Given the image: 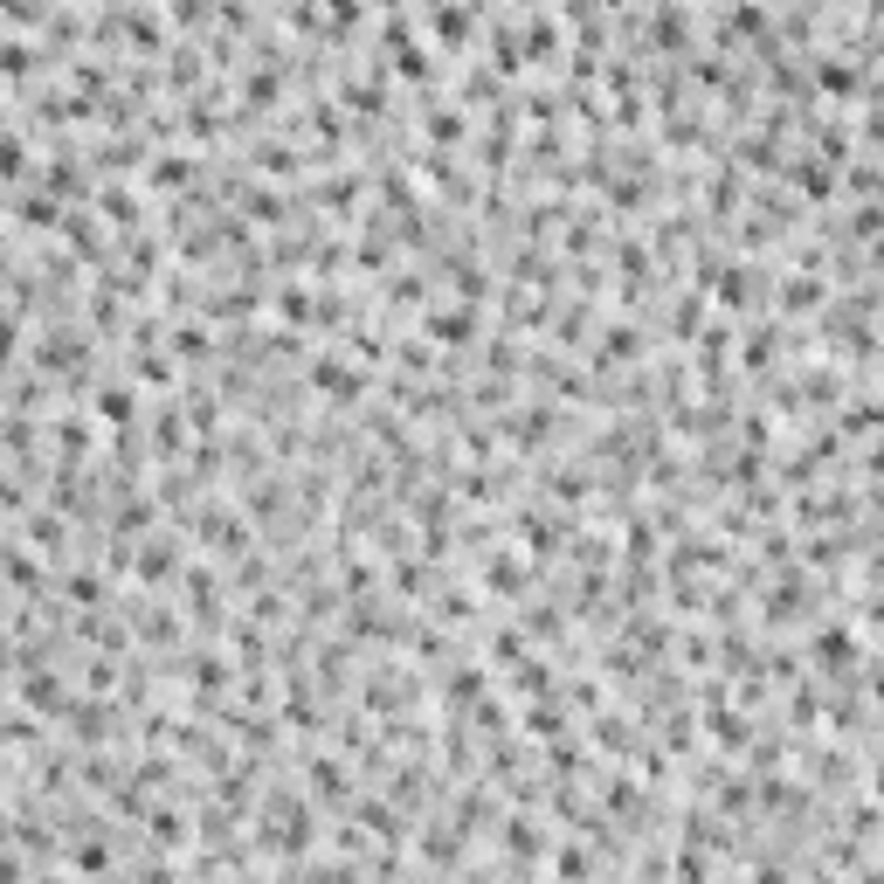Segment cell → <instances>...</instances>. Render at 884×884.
I'll list each match as a JSON object with an SVG mask.
<instances>
[{
    "label": "cell",
    "instance_id": "cell-1",
    "mask_svg": "<svg viewBox=\"0 0 884 884\" xmlns=\"http://www.w3.org/2000/svg\"><path fill=\"white\" fill-rule=\"evenodd\" d=\"M131 574L145 580V588H159V580H180L187 560H180V539H145L139 560H131Z\"/></svg>",
    "mask_w": 884,
    "mask_h": 884
},
{
    "label": "cell",
    "instance_id": "cell-2",
    "mask_svg": "<svg viewBox=\"0 0 884 884\" xmlns=\"http://www.w3.org/2000/svg\"><path fill=\"white\" fill-rule=\"evenodd\" d=\"M808 650H816V670H850V664H871V656H863L857 650V636L850 629H843V623H830V629H816V643H808Z\"/></svg>",
    "mask_w": 884,
    "mask_h": 884
},
{
    "label": "cell",
    "instance_id": "cell-3",
    "mask_svg": "<svg viewBox=\"0 0 884 884\" xmlns=\"http://www.w3.org/2000/svg\"><path fill=\"white\" fill-rule=\"evenodd\" d=\"M22 699H28V712H69V684L55 670H42V664H22Z\"/></svg>",
    "mask_w": 884,
    "mask_h": 884
},
{
    "label": "cell",
    "instance_id": "cell-4",
    "mask_svg": "<svg viewBox=\"0 0 884 884\" xmlns=\"http://www.w3.org/2000/svg\"><path fill=\"white\" fill-rule=\"evenodd\" d=\"M305 787H311V802H332V808H353V781H346V760L338 754H318L311 767H305Z\"/></svg>",
    "mask_w": 884,
    "mask_h": 884
},
{
    "label": "cell",
    "instance_id": "cell-5",
    "mask_svg": "<svg viewBox=\"0 0 884 884\" xmlns=\"http://www.w3.org/2000/svg\"><path fill=\"white\" fill-rule=\"evenodd\" d=\"M311 387L325 394V401H338V408L360 401V373H353L346 360H311Z\"/></svg>",
    "mask_w": 884,
    "mask_h": 884
},
{
    "label": "cell",
    "instance_id": "cell-6",
    "mask_svg": "<svg viewBox=\"0 0 884 884\" xmlns=\"http://www.w3.org/2000/svg\"><path fill=\"white\" fill-rule=\"evenodd\" d=\"M705 732H712L719 746H732V754H740V746H754V726H746L726 699H712V705H705Z\"/></svg>",
    "mask_w": 884,
    "mask_h": 884
},
{
    "label": "cell",
    "instance_id": "cell-7",
    "mask_svg": "<svg viewBox=\"0 0 884 884\" xmlns=\"http://www.w3.org/2000/svg\"><path fill=\"white\" fill-rule=\"evenodd\" d=\"M111 719H118V712H111L104 699H84V705H69V732H77L84 746H98V740H111Z\"/></svg>",
    "mask_w": 884,
    "mask_h": 884
},
{
    "label": "cell",
    "instance_id": "cell-8",
    "mask_svg": "<svg viewBox=\"0 0 884 884\" xmlns=\"http://www.w3.org/2000/svg\"><path fill=\"white\" fill-rule=\"evenodd\" d=\"M145 836H153L159 850H180V843L194 836V830H187V816H180V808H166V802H159V808H145Z\"/></svg>",
    "mask_w": 884,
    "mask_h": 884
},
{
    "label": "cell",
    "instance_id": "cell-9",
    "mask_svg": "<svg viewBox=\"0 0 884 884\" xmlns=\"http://www.w3.org/2000/svg\"><path fill=\"white\" fill-rule=\"evenodd\" d=\"M353 816L367 822V836H381V843H401L408 830H401V808L394 802H353Z\"/></svg>",
    "mask_w": 884,
    "mask_h": 884
},
{
    "label": "cell",
    "instance_id": "cell-10",
    "mask_svg": "<svg viewBox=\"0 0 884 884\" xmlns=\"http://www.w3.org/2000/svg\"><path fill=\"white\" fill-rule=\"evenodd\" d=\"M187 608L201 615V623H215V608H221V580L208 567H187Z\"/></svg>",
    "mask_w": 884,
    "mask_h": 884
},
{
    "label": "cell",
    "instance_id": "cell-11",
    "mask_svg": "<svg viewBox=\"0 0 884 884\" xmlns=\"http://www.w3.org/2000/svg\"><path fill=\"white\" fill-rule=\"evenodd\" d=\"M14 215H22V229H63V201H49V187L42 194H22Z\"/></svg>",
    "mask_w": 884,
    "mask_h": 884
},
{
    "label": "cell",
    "instance_id": "cell-12",
    "mask_svg": "<svg viewBox=\"0 0 884 884\" xmlns=\"http://www.w3.org/2000/svg\"><path fill=\"white\" fill-rule=\"evenodd\" d=\"M504 850H512V863H518V871H533V863H539V830H533V822H504Z\"/></svg>",
    "mask_w": 884,
    "mask_h": 884
},
{
    "label": "cell",
    "instance_id": "cell-13",
    "mask_svg": "<svg viewBox=\"0 0 884 884\" xmlns=\"http://www.w3.org/2000/svg\"><path fill=\"white\" fill-rule=\"evenodd\" d=\"M795 187L808 201H830L836 194V166H822V159H795Z\"/></svg>",
    "mask_w": 884,
    "mask_h": 884
},
{
    "label": "cell",
    "instance_id": "cell-14",
    "mask_svg": "<svg viewBox=\"0 0 884 884\" xmlns=\"http://www.w3.org/2000/svg\"><path fill=\"white\" fill-rule=\"evenodd\" d=\"M470 325H477L470 311H428V338L436 346H470Z\"/></svg>",
    "mask_w": 884,
    "mask_h": 884
},
{
    "label": "cell",
    "instance_id": "cell-15",
    "mask_svg": "<svg viewBox=\"0 0 884 884\" xmlns=\"http://www.w3.org/2000/svg\"><path fill=\"white\" fill-rule=\"evenodd\" d=\"M90 408H98L104 422H118V428H125V422H131V408H139V401H131V387H125V381H111V387H98V394H90Z\"/></svg>",
    "mask_w": 884,
    "mask_h": 884
},
{
    "label": "cell",
    "instance_id": "cell-16",
    "mask_svg": "<svg viewBox=\"0 0 884 884\" xmlns=\"http://www.w3.org/2000/svg\"><path fill=\"white\" fill-rule=\"evenodd\" d=\"M443 699H449V705H457V712H463V705H477V699H484V670H477V664H463V670H449V684H443Z\"/></svg>",
    "mask_w": 884,
    "mask_h": 884
},
{
    "label": "cell",
    "instance_id": "cell-17",
    "mask_svg": "<svg viewBox=\"0 0 884 884\" xmlns=\"http://www.w3.org/2000/svg\"><path fill=\"white\" fill-rule=\"evenodd\" d=\"M153 436H159V457H166V463H174V457H180V449H187V415H180V408H166V415L153 422Z\"/></svg>",
    "mask_w": 884,
    "mask_h": 884
},
{
    "label": "cell",
    "instance_id": "cell-18",
    "mask_svg": "<svg viewBox=\"0 0 884 884\" xmlns=\"http://www.w3.org/2000/svg\"><path fill=\"white\" fill-rule=\"evenodd\" d=\"M145 180H153V187H187V180H194V159H187V153H159Z\"/></svg>",
    "mask_w": 884,
    "mask_h": 884
},
{
    "label": "cell",
    "instance_id": "cell-19",
    "mask_svg": "<svg viewBox=\"0 0 884 884\" xmlns=\"http://www.w3.org/2000/svg\"><path fill=\"white\" fill-rule=\"evenodd\" d=\"M0 746H42V726H35V712H14V719H0Z\"/></svg>",
    "mask_w": 884,
    "mask_h": 884
},
{
    "label": "cell",
    "instance_id": "cell-20",
    "mask_svg": "<svg viewBox=\"0 0 884 884\" xmlns=\"http://www.w3.org/2000/svg\"><path fill=\"white\" fill-rule=\"evenodd\" d=\"M547 863H553V871H560V877H588V871H594V857H588V850H580V843H560V850H553Z\"/></svg>",
    "mask_w": 884,
    "mask_h": 884
},
{
    "label": "cell",
    "instance_id": "cell-21",
    "mask_svg": "<svg viewBox=\"0 0 884 884\" xmlns=\"http://www.w3.org/2000/svg\"><path fill=\"white\" fill-rule=\"evenodd\" d=\"M781 305H787V311L822 305V284H816V277H795V284H781Z\"/></svg>",
    "mask_w": 884,
    "mask_h": 884
},
{
    "label": "cell",
    "instance_id": "cell-22",
    "mask_svg": "<svg viewBox=\"0 0 884 884\" xmlns=\"http://www.w3.org/2000/svg\"><path fill=\"white\" fill-rule=\"evenodd\" d=\"M63 588H69V601H84V608H98V601H104V580L90 574V567H77V574L63 580Z\"/></svg>",
    "mask_w": 884,
    "mask_h": 884
},
{
    "label": "cell",
    "instance_id": "cell-23",
    "mask_svg": "<svg viewBox=\"0 0 884 884\" xmlns=\"http://www.w3.org/2000/svg\"><path fill=\"white\" fill-rule=\"evenodd\" d=\"M28 533H35V547H55V553H63V539H69L55 512H35V518H28Z\"/></svg>",
    "mask_w": 884,
    "mask_h": 884
},
{
    "label": "cell",
    "instance_id": "cell-24",
    "mask_svg": "<svg viewBox=\"0 0 884 884\" xmlns=\"http://www.w3.org/2000/svg\"><path fill=\"white\" fill-rule=\"evenodd\" d=\"M69 863H77V871H111L118 857H111L104 843H77V850H69Z\"/></svg>",
    "mask_w": 884,
    "mask_h": 884
},
{
    "label": "cell",
    "instance_id": "cell-25",
    "mask_svg": "<svg viewBox=\"0 0 884 884\" xmlns=\"http://www.w3.org/2000/svg\"><path fill=\"white\" fill-rule=\"evenodd\" d=\"M22 159H28V145L8 131V139H0V180H22Z\"/></svg>",
    "mask_w": 884,
    "mask_h": 884
},
{
    "label": "cell",
    "instance_id": "cell-26",
    "mask_svg": "<svg viewBox=\"0 0 884 884\" xmlns=\"http://www.w3.org/2000/svg\"><path fill=\"white\" fill-rule=\"evenodd\" d=\"M174 353H180V360H201V353H208V332H201V325H180V332H174Z\"/></svg>",
    "mask_w": 884,
    "mask_h": 884
},
{
    "label": "cell",
    "instance_id": "cell-27",
    "mask_svg": "<svg viewBox=\"0 0 884 884\" xmlns=\"http://www.w3.org/2000/svg\"><path fill=\"white\" fill-rule=\"evenodd\" d=\"M428 131H436L443 145H457V139H463V111H449V104H443L436 118H428Z\"/></svg>",
    "mask_w": 884,
    "mask_h": 884
},
{
    "label": "cell",
    "instance_id": "cell-28",
    "mask_svg": "<svg viewBox=\"0 0 884 884\" xmlns=\"http://www.w3.org/2000/svg\"><path fill=\"white\" fill-rule=\"evenodd\" d=\"M732 28H740V35H760L767 14H760V8H732Z\"/></svg>",
    "mask_w": 884,
    "mask_h": 884
},
{
    "label": "cell",
    "instance_id": "cell-29",
    "mask_svg": "<svg viewBox=\"0 0 884 884\" xmlns=\"http://www.w3.org/2000/svg\"><path fill=\"white\" fill-rule=\"evenodd\" d=\"M14 353V318H0V360Z\"/></svg>",
    "mask_w": 884,
    "mask_h": 884
},
{
    "label": "cell",
    "instance_id": "cell-30",
    "mask_svg": "<svg viewBox=\"0 0 884 884\" xmlns=\"http://www.w3.org/2000/svg\"><path fill=\"white\" fill-rule=\"evenodd\" d=\"M22 871H28L22 857H8V850H0V877H22Z\"/></svg>",
    "mask_w": 884,
    "mask_h": 884
},
{
    "label": "cell",
    "instance_id": "cell-31",
    "mask_svg": "<svg viewBox=\"0 0 884 884\" xmlns=\"http://www.w3.org/2000/svg\"><path fill=\"white\" fill-rule=\"evenodd\" d=\"M14 670V643H8V636H0V677H8Z\"/></svg>",
    "mask_w": 884,
    "mask_h": 884
}]
</instances>
